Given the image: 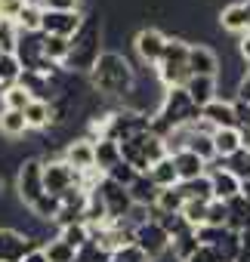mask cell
<instances>
[{
	"instance_id": "d6986e66",
	"label": "cell",
	"mask_w": 250,
	"mask_h": 262,
	"mask_svg": "<svg viewBox=\"0 0 250 262\" xmlns=\"http://www.w3.org/2000/svg\"><path fill=\"white\" fill-rule=\"evenodd\" d=\"M219 28L228 34H244L247 31V7L244 4H228L219 10Z\"/></svg>"
},
{
	"instance_id": "bcb514c9",
	"label": "cell",
	"mask_w": 250,
	"mask_h": 262,
	"mask_svg": "<svg viewBox=\"0 0 250 262\" xmlns=\"http://www.w3.org/2000/svg\"><path fill=\"white\" fill-rule=\"evenodd\" d=\"M238 237H241V256H238V262H250V228L238 231Z\"/></svg>"
},
{
	"instance_id": "5b68a950",
	"label": "cell",
	"mask_w": 250,
	"mask_h": 262,
	"mask_svg": "<svg viewBox=\"0 0 250 262\" xmlns=\"http://www.w3.org/2000/svg\"><path fill=\"white\" fill-rule=\"evenodd\" d=\"M96 194H99V201L105 207V219L108 222H127V216L133 210V201H130V191L127 188L102 176L99 185H96Z\"/></svg>"
},
{
	"instance_id": "30bf717a",
	"label": "cell",
	"mask_w": 250,
	"mask_h": 262,
	"mask_svg": "<svg viewBox=\"0 0 250 262\" xmlns=\"http://www.w3.org/2000/svg\"><path fill=\"white\" fill-rule=\"evenodd\" d=\"M37 244L19 228H0V262H22Z\"/></svg>"
},
{
	"instance_id": "74e56055",
	"label": "cell",
	"mask_w": 250,
	"mask_h": 262,
	"mask_svg": "<svg viewBox=\"0 0 250 262\" xmlns=\"http://www.w3.org/2000/svg\"><path fill=\"white\" fill-rule=\"evenodd\" d=\"M108 259V253L96 244V241H90V244H84L77 253H74V262H105Z\"/></svg>"
},
{
	"instance_id": "3957f363",
	"label": "cell",
	"mask_w": 250,
	"mask_h": 262,
	"mask_svg": "<svg viewBox=\"0 0 250 262\" xmlns=\"http://www.w3.org/2000/svg\"><path fill=\"white\" fill-rule=\"evenodd\" d=\"M155 74L164 83V90L185 86V80L192 77V71H189V43L179 40V37H167V47H164V53L155 65Z\"/></svg>"
},
{
	"instance_id": "4316f807",
	"label": "cell",
	"mask_w": 250,
	"mask_h": 262,
	"mask_svg": "<svg viewBox=\"0 0 250 262\" xmlns=\"http://www.w3.org/2000/svg\"><path fill=\"white\" fill-rule=\"evenodd\" d=\"M182 207H185V198H182L179 185H173V188L158 191V201H155L152 210H158V213H182Z\"/></svg>"
},
{
	"instance_id": "4fadbf2b",
	"label": "cell",
	"mask_w": 250,
	"mask_h": 262,
	"mask_svg": "<svg viewBox=\"0 0 250 262\" xmlns=\"http://www.w3.org/2000/svg\"><path fill=\"white\" fill-rule=\"evenodd\" d=\"M201 123H207L210 129H235V102L216 96L210 105L201 108Z\"/></svg>"
},
{
	"instance_id": "9c48e42d",
	"label": "cell",
	"mask_w": 250,
	"mask_h": 262,
	"mask_svg": "<svg viewBox=\"0 0 250 262\" xmlns=\"http://www.w3.org/2000/svg\"><path fill=\"white\" fill-rule=\"evenodd\" d=\"M84 22V13L80 10H71V13H56V10H44V19H40V34L47 37H65L71 40L77 34Z\"/></svg>"
},
{
	"instance_id": "d6a6232c",
	"label": "cell",
	"mask_w": 250,
	"mask_h": 262,
	"mask_svg": "<svg viewBox=\"0 0 250 262\" xmlns=\"http://www.w3.org/2000/svg\"><path fill=\"white\" fill-rule=\"evenodd\" d=\"M31 213H34V219H40V222H56V216H59V198L44 194L40 201L31 204Z\"/></svg>"
},
{
	"instance_id": "e575fe53",
	"label": "cell",
	"mask_w": 250,
	"mask_h": 262,
	"mask_svg": "<svg viewBox=\"0 0 250 262\" xmlns=\"http://www.w3.org/2000/svg\"><path fill=\"white\" fill-rule=\"evenodd\" d=\"M0 99H4V108H10V111H25L28 102H31V96H28L19 83L10 86V90H4V93H0Z\"/></svg>"
},
{
	"instance_id": "8992f818",
	"label": "cell",
	"mask_w": 250,
	"mask_h": 262,
	"mask_svg": "<svg viewBox=\"0 0 250 262\" xmlns=\"http://www.w3.org/2000/svg\"><path fill=\"white\" fill-rule=\"evenodd\" d=\"M133 247H136L149 262H155V259H161V256L170 250V234L161 228L158 219H149V222H142V225L133 228Z\"/></svg>"
},
{
	"instance_id": "7c38bea8",
	"label": "cell",
	"mask_w": 250,
	"mask_h": 262,
	"mask_svg": "<svg viewBox=\"0 0 250 262\" xmlns=\"http://www.w3.org/2000/svg\"><path fill=\"white\" fill-rule=\"evenodd\" d=\"M189 71L198 77H219V56L207 43H189Z\"/></svg>"
},
{
	"instance_id": "5bb4252c",
	"label": "cell",
	"mask_w": 250,
	"mask_h": 262,
	"mask_svg": "<svg viewBox=\"0 0 250 262\" xmlns=\"http://www.w3.org/2000/svg\"><path fill=\"white\" fill-rule=\"evenodd\" d=\"M77 176H84V173H93L96 170V155H93V142L84 136V139H74L68 148H65V158H62Z\"/></svg>"
},
{
	"instance_id": "681fc988",
	"label": "cell",
	"mask_w": 250,
	"mask_h": 262,
	"mask_svg": "<svg viewBox=\"0 0 250 262\" xmlns=\"http://www.w3.org/2000/svg\"><path fill=\"white\" fill-rule=\"evenodd\" d=\"M244 7H247V31H250V0H244Z\"/></svg>"
},
{
	"instance_id": "2e32d148",
	"label": "cell",
	"mask_w": 250,
	"mask_h": 262,
	"mask_svg": "<svg viewBox=\"0 0 250 262\" xmlns=\"http://www.w3.org/2000/svg\"><path fill=\"white\" fill-rule=\"evenodd\" d=\"M170 161H173V167H176L179 182H192V179L207 176V161H201V158H198L195 151H189V148H182V151L170 155Z\"/></svg>"
},
{
	"instance_id": "ac0fdd59",
	"label": "cell",
	"mask_w": 250,
	"mask_h": 262,
	"mask_svg": "<svg viewBox=\"0 0 250 262\" xmlns=\"http://www.w3.org/2000/svg\"><path fill=\"white\" fill-rule=\"evenodd\" d=\"M127 191H130V201H133L136 207H149V210H152L155 201H158V191H161V188L149 179V173H139V176L130 182Z\"/></svg>"
},
{
	"instance_id": "7bdbcfd3",
	"label": "cell",
	"mask_w": 250,
	"mask_h": 262,
	"mask_svg": "<svg viewBox=\"0 0 250 262\" xmlns=\"http://www.w3.org/2000/svg\"><path fill=\"white\" fill-rule=\"evenodd\" d=\"M80 0H37V7L40 10H56V13H71L77 10Z\"/></svg>"
},
{
	"instance_id": "7dc6e473",
	"label": "cell",
	"mask_w": 250,
	"mask_h": 262,
	"mask_svg": "<svg viewBox=\"0 0 250 262\" xmlns=\"http://www.w3.org/2000/svg\"><path fill=\"white\" fill-rule=\"evenodd\" d=\"M22 262H50V259H47V253H44V247H37V250H31V253H28V256H25Z\"/></svg>"
},
{
	"instance_id": "6da1fadb",
	"label": "cell",
	"mask_w": 250,
	"mask_h": 262,
	"mask_svg": "<svg viewBox=\"0 0 250 262\" xmlns=\"http://www.w3.org/2000/svg\"><path fill=\"white\" fill-rule=\"evenodd\" d=\"M90 83L99 96L108 99H127L133 83H136V68L130 65V59L123 53H102L96 59V65L90 68Z\"/></svg>"
},
{
	"instance_id": "c3c4849f",
	"label": "cell",
	"mask_w": 250,
	"mask_h": 262,
	"mask_svg": "<svg viewBox=\"0 0 250 262\" xmlns=\"http://www.w3.org/2000/svg\"><path fill=\"white\" fill-rule=\"evenodd\" d=\"M241 198H244V201H250V179H244V182H241Z\"/></svg>"
},
{
	"instance_id": "8d00e7d4",
	"label": "cell",
	"mask_w": 250,
	"mask_h": 262,
	"mask_svg": "<svg viewBox=\"0 0 250 262\" xmlns=\"http://www.w3.org/2000/svg\"><path fill=\"white\" fill-rule=\"evenodd\" d=\"M44 253H47L50 262H74V253H77V250H71L68 244H62V241L56 237V241L44 244Z\"/></svg>"
},
{
	"instance_id": "f1b7e54d",
	"label": "cell",
	"mask_w": 250,
	"mask_h": 262,
	"mask_svg": "<svg viewBox=\"0 0 250 262\" xmlns=\"http://www.w3.org/2000/svg\"><path fill=\"white\" fill-rule=\"evenodd\" d=\"M219 167H222V170H228L238 182H244V179H250V151H247V148H241V151H235L232 158L219 161Z\"/></svg>"
},
{
	"instance_id": "603a6c76",
	"label": "cell",
	"mask_w": 250,
	"mask_h": 262,
	"mask_svg": "<svg viewBox=\"0 0 250 262\" xmlns=\"http://www.w3.org/2000/svg\"><path fill=\"white\" fill-rule=\"evenodd\" d=\"M228 204V228L232 231H247L250 228V201H244L241 194L225 201Z\"/></svg>"
},
{
	"instance_id": "d4e9b609",
	"label": "cell",
	"mask_w": 250,
	"mask_h": 262,
	"mask_svg": "<svg viewBox=\"0 0 250 262\" xmlns=\"http://www.w3.org/2000/svg\"><path fill=\"white\" fill-rule=\"evenodd\" d=\"M149 179H152L158 188H173V185H179V176H176V167H173L170 155H167V158H161V161L149 170Z\"/></svg>"
},
{
	"instance_id": "ee69618b",
	"label": "cell",
	"mask_w": 250,
	"mask_h": 262,
	"mask_svg": "<svg viewBox=\"0 0 250 262\" xmlns=\"http://www.w3.org/2000/svg\"><path fill=\"white\" fill-rule=\"evenodd\" d=\"M185 262H222V259L216 256V250H213V247H204V244H201V247L185 259Z\"/></svg>"
},
{
	"instance_id": "f6af8a7d",
	"label": "cell",
	"mask_w": 250,
	"mask_h": 262,
	"mask_svg": "<svg viewBox=\"0 0 250 262\" xmlns=\"http://www.w3.org/2000/svg\"><path fill=\"white\" fill-rule=\"evenodd\" d=\"M238 56H241L244 65H250V31L241 34V40H238Z\"/></svg>"
},
{
	"instance_id": "9a60e30c",
	"label": "cell",
	"mask_w": 250,
	"mask_h": 262,
	"mask_svg": "<svg viewBox=\"0 0 250 262\" xmlns=\"http://www.w3.org/2000/svg\"><path fill=\"white\" fill-rule=\"evenodd\" d=\"M207 179H210V188H213V201H232L241 194V182L216 164H207Z\"/></svg>"
},
{
	"instance_id": "ab89813d",
	"label": "cell",
	"mask_w": 250,
	"mask_h": 262,
	"mask_svg": "<svg viewBox=\"0 0 250 262\" xmlns=\"http://www.w3.org/2000/svg\"><path fill=\"white\" fill-rule=\"evenodd\" d=\"M31 4V0H0V19L4 22H16V16Z\"/></svg>"
},
{
	"instance_id": "e0dca14e",
	"label": "cell",
	"mask_w": 250,
	"mask_h": 262,
	"mask_svg": "<svg viewBox=\"0 0 250 262\" xmlns=\"http://www.w3.org/2000/svg\"><path fill=\"white\" fill-rule=\"evenodd\" d=\"M182 90L189 93V99H192L198 108H204V105H210V102L216 99V77H198V74H192Z\"/></svg>"
},
{
	"instance_id": "cb8c5ba5",
	"label": "cell",
	"mask_w": 250,
	"mask_h": 262,
	"mask_svg": "<svg viewBox=\"0 0 250 262\" xmlns=\"http://www.w3.org/2000/svg\"><path fill=\"white\" fill-rule=\"evenodd\" d=\"M25 123H28V129H47L50 123H53V108H50V102H28V108H25Z\"/></svg>"
},
{
	"instance_id": "f35d334b",
	"label": "cell",
	"mask_w": 250,
	"mask_h": 262,
	"mask_svg": "<svg viewBox=\"0 0 250 262\" xmlns=\"http://www.w3.org/2000/svg\"><path fill=\"white\" fill-rule=\"evenodd\" d=\"M16 37H19L16 25L0 19V53H13V50H16Z\"/></svg>"
},
{
	"instance_id": "52a82bcc",
	"label": "cell",
	"mask_w": 250,
	"mask_h": 262,
	"mask_svg": "<svg viewBox=\"0 0 250 262\" xmlns=\"http://www.w3.org/2000/svg\"><path fill=\"white\" fill-rule=\"evenodd\" d=\"M16 191H19V201L25 207H31L34 201H40L47 191H44V161L40 158H28L19 164V173H16Z\"/></svg>"
},
{
	"instance_id": "44dd1931",
	"label": "cell",
	"mask_w": 250,
	"mask_h": 262,
	"mask_svg": "<svg viewBox=\"0 0 250 262\" xmlns=\"http://www.w3.org/2000/svg\"><path fill=\"white\" fill-rule=\"evenodd\" d=\"M93 155H96V170L105 176L117 161H120V145L111 139H96L93 142Z\"/></svg>"
},
{
	"instance_id": "277c9868",
	"label": "cell",
	"mask_w": 250,
	"mask_h": 262,
	"mask_svg": "<svg viewBox=\"0 0 250 262\" xmlns=\"http://www.w3.org/2000/svg\"><path fill=\"white\" fill-rule=\"evenodd\" d=\"M161 158H167V151H164V139L155 133H145L133 142L120 145V161H127L136 173H149Z\"/></svg>"
},
{
	"instance_id": "1f68e13d",
	"label": "cell",
	"mask_w": 250,
	"mask_h": 262,
	"mask_svg": "<svg viewBox=\"0 0 250 262\" xmlns=\"http://www.w3.org/2000/svg\"><path fill=\"white\" fill-rule=\"evenodd\" d=\"M44 56H47V62L65 68V59H68V40H65V37H47V34H44Z\"/></svg>"
},
{
	"instance_id": "7a4b0ae2",
	"label": "cell",
	"mask_w": 250,
	"mask_h": 262,
	"mask_svg": "<svg viewBox=\"0 0 250 262\" xmlns=\"http://www.w3.org/2000/svg\"><path fill=\"white\" fill-rule=\"evenodd\" d=\"M99 56H102V19L96 13H90V16H84L77 34L68 40L65 68H68V74H90V68L96 65Z\"/></svg>"
},
{
	"instance_id": "ffe728a7",
	"label": "cell",
	"mask_w": 250,
	"mask_h": 262,
	"mask_svg": "<svg viewBox=\"0 0 250 262\" xmlns=\"http://www.w3.org/2000/svg\"><path fill=\"white\" fill-rule=\"evenodd\" d=\"M210 139H213L216 161H225V158H232L235 151H241V136H238V129H213Z\"/></svg>"
},
{
	"instance_id": "8fae6325",
	"label": "cell",
	"mask_w": 250,
	"mask_h": 262,
	"mask_svg": "<svg viewBox=\"0 0 250 262\" xmlns=\"http://www.w3.org/2000/svg\"><path fill=\"white\" fill-rule=\"evenodd\" d=\"M164 47H167V34H164L161 28H142V31L133 37V50H136V56H139L145 65H158Z\"/></svg>"
},
{
	"instance_id": "836d02e7",
	"label": "cell",
	"mask_w": 250,
	"mask_h": 262,
	"mask_svg": "<svg viewBox=\"0 0 250 262\" xmlns=\"http://www.w3.org/2000/svg\"><path fill=\"white\" fill-rule=\"evenodd\" d=\"M204 225H210V228H228V204L225 201H210Z\"/></svg>"
},
{
	"instance_id": "484cf974",
	"label": "cell",
	"mask_w": 250,
	"mask_h": 262,
	"mask_svg": "<svg viewBox=\"0 0 250 262\" xmlns=\"http://www.w3.org/2000/svg\"><path fill=\"white\" fill-rule=\"evenodd\" d=\"M19 74H22V65L13 53H0V93L10 90L19 83Z\"/></svg>"
},
{
	"instance_id": "60d3db41",
	"label": "cell",
	"mask_w": 250,
	"mask_h": 262,
	"mask_svg": "<svg viewBox=\"0 0 250 262\" xmlns=\"http://www.w3.org/2000/svg\"><path fill=\"white\" fill-rule=\"evenodd\" d=\"M105 262H149L136 247H123V250H114V253H108V259Z\"/></svg>"
},
{
	"instance_id": "4dcf8cb0",
	"label": "cell",
	"mask_w": 250,
	"mask_h": 262,
	"mask_svg": "<svg viewBox=\"0 0 250 262\" xmlns=\"http://www.w3.org/2000/svg\"><path fill=\"white\" fill-rule=\"evenodd\" d=\"M59 241H62V244H68L71 250H80L84 244H90V225H87V222L65 225V228H59Z\"/></svg>"
},
{
	"instance_id": "83f0119b",
	"label": "cell",
	"mask_w": 250,
	"mask_h": 262,
	"mask_svg": "<svg viewBox=\"0 0 250 262\" xmlns=\"http://www.w3.org/2000/svg\"><path fill=\"white\" fill-rule=\"evenodd\" d=\"M40 19H44V10L37 7V4H28L19 16H16V31H22V34H37L40 31Z\"/></svg>"
},
{
	"instance_id": "b9f144b4",
	"label": "cell",
	"mask_w": 250,
	"mask_h": 262,
	"mask_svg": "<svg viewBox=\"0 0 250 262\" xmlns=\"http://www.w3.org/2000/svg\"><path fill=\"white\" fill-rule=\"evenodd\" d=\"M235 102L250 105V68H244V74H241L238 83H235Z\"/></svg>"
},
{
	"instance_id": "7402d4cb",
	"label": "cell",
	"mask_w": 250,
	"mask_h": 262,
	"mask_svg": "<svg viewBox=\"0 0 250 262\" xmlns=\"http://www.w3.org/2000/svg\"><path fill=\"white\" fill-rule=\"evenodd\" d=\"M25 111H10V108H0V136H7V139H19L25 136Z\"/></svg>"
},
{
	"instance_id": "ba28073f",
	"label": "cell",
	"mask_w": 250,
	"mask_h": 262,
	"mask_svg": "<svg viewBox=\"0 0 250 262\" xmlns=\"http://www.w3.org/2000/svg\"><path fill=\"white\" fill-rule=\"evenodd\" d=\"M80 185V176L59 158V161H44V191L53 194V198H62L65 191L77 188Z\"/></svg>"
},
{
	"instance_id": "d590c367",
	"label": "cell",
	"mask_w": 250,
	"mask_h": 262,
	"mask_svg": "<svg viewBox=\"0 0 250 262\" xmlns=\"http://www.w3.org/2000/svg\"><path fill=\"white\" fill-rule=\"evenodd\" d=\"M136 176H139V173H136L127 161H117V164L105 173V179H111V182H117V185H123V188H130V182H133Z\"/></svg>"
},
{
	"instance_id": "f546056e",
	"label": "cell",
	"mask_w": 250,
	"mask_h": 262,
	"mask_svg": "<svg viewBox=\"0 0 250 262\" xmlns=\"http://www.w3.org/2000/svg\"><path fill=\"white\" fill-rule=\"evenodd\" d=\"M179 191L185 201H213V188H210V179L201 176V179H192V182H179Z\"/></svg>"
}]
</instances>
